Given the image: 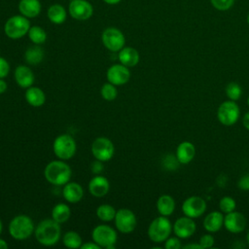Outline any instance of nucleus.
Wrapping results in <instances>:
<instances>
[{
    "label": "nucleus",
    "instance_id": "21",
    "mask_svg": "<svg viewBox=\"0 0 249 249\" xmlns=\"http://www.w3.org/2000/svg\"><path fill=\"white\" fill-rule=\"evenodd\" d=\"M42 5L39 0H20L18 3V11L20 15L27 18H33L41 13Z\"/></svg>",
    "mask_w": 249,
    "mask_h": 249
},
{
    "label": "nucleus",
    "instance_id": "4",
    "mask_svg": "<svg viewBox=\"0 0 249 249\" xmlns=\"http://www.w3.org/2000/svg\"><path fill=\"white\" fill-rule=\"evenodd\" d=\"M30 21L22 15H16L7 19L4 25V32L7 37L13 40L24 37L30 28Z\"/></svg>",
    "mask_w": 249,
    "mask_h": 249
},
{
    "label": "nucleus",
    "instance_id": "42",
    "mask_svg": "<svg viewBox=\"0 0 249 249\" xmlns=\"http://www.w3.org/2000/svg\"><path fill=\"white\" fill-rule=\"evenodd\" d=\"M7 88H8V85H7L6 81L4 79L0 78V94L4 93L7 90Z\"/></svg>",
    "mask_w": 249,
    "mask_h": 249
},
{
    "label": "nucleus",
    "instance_id": "32",
    "mask_svg": "<svg viewBox=\"0 0 249 249\" xmlns=\"http://www.w3.org/2000/svg\"><path fill=\"white\" fill-rule=\"evenodd\" d=\"M100 94L102 98L105 99L106 101H113L116 99L118 95V90L115 85L108 82L102 85L100 89Z\"/></svg>",
    "mask_w": 249,
    "mask_h": 249
},
{
    "label": "nucleus",
    "instance_id": "43",
    "mask_svg": "<svg viewBox=\"0 0 249 249\" xmlns=\"http://www.w3.org/2000/svg\"><path fill=\"white\" fill-rule=\"evenodd\" d=\"M242 124L245 126V128H247L249 130V112H247L242 119Z\"/></svg>",
    "mask_w": 249,
    "mask_h": 249
},
{
    "label": "nucleus",
    "instance_id": "49",
    "mask_svg": "<svg viewBox=\"0 0 249 249\" xmlns=\"http://www.w3.org/2000/svg\"><path fill=\"white\" fill-rule=\"evenodd\" d=\"M247 23L249 24V13H248V15H247Z\"/></svg>",
    "mask_w": 249,
    "mask_h": 249
},
{
    "label": "nucleus",
    "instance_id": "2",
    "mask_svg": "<svg viewBox=\"0 0 249 249\" xmlns=\"http://www.w3.org/2000/svg\"><path fill=\"white\" fill-rule=\"evenodd\" d=\"M46 180L53 186H64L72 177L71 167L62 160L50 161L44 170Z\"/></svg>",
    "mask_w": 249,
    "mask_h": 249
},
{
    "label": "nucleus",
    "instance_id": "34",
    "mask_svg": "<svg viewBox=\"0 0 249 249\" xmlns=\"http://www.w3.org/2000/svg\"><path fill=\"white\" fill-rule=\"evenodd\" d=\"M235 207H236L235 200L231 196H224L221 198V200L219 202L220 210L226 214L234 211Z\"/></svg>",
    "mask_w": 249,
    "mask_h": 249
},
{
    "label": "nucleus",
    "instance_id": "35",
    "mask_svg": "<svg viewBox=\"0 0 249 249\" xmlns=\"http://www.w3.org/2000/svg\"><path fill=\"white\" fill-rule=\"evenodd\" d=\"M212 6L219 11H227L234 3V0H210Z\"/></svg>",
    "mask_w": 249,
    "mask_h": 249
},
{
    "label": "nucleus",
    "instance_id": "16",
    "mask_svg": "<svg viewBox=\"0 0 249 249\" xmlns=\"http://www.w3.org/2000/svg\"><path fill=\"white\" fill-rule=\"evenodd\" d=\"M224 227L230 232H241L246 227V218L240 212H230L224 217Z\"/></svg>",
    "mask_w": 249,
    "mask_h": 249
},
{
    "label": "nucleus",
    "instance_id": "41",
    "mask_svg": "<svg viewBox=\"0 0 249 249\" xmlns=\"http://www.w3.org/2000/svg\"><path fill=\"white\" fill-rule=\"evenodd\" d=\"M81 249H100L99 245L93 240L90 242H85L81 245Z\"/></svg>",
    "mask_w": 249,
    "mask_h": 249
},
{
    "label": "nucleus",
    "instance_id": "29",
    "mask_svg": "<svg viewBox=\"0 0 249 249\" xmlns=\"http://www.w3.org/2000/svg\"><path fill=\"white\" fill-rule=\"evenodd\" d=\"M62 243L67 248L77 249V248H81V245L83 244V240L81 235L77 231H69L64 233L62 237Z\"/></svg>",
    "mask_w": 249,
    "mask_h": 249
},
{
    "label": "nucleus",
    "instance_id": "12",
    "mask_svg": "<svg viewBox=\"0 0 249 249\" xmlns=\"http://www.w3.org/2000/svg\"><path fill=\"white\" fill-rule=\"evenodd\" d=\"M68 12L76 20H87L93 14V7L87 0H73L70 1Z\"/></svg>",
    "mask_w": 249,
    "mask_h": 249
},
{
    "label": "nucleus",
    "instance_id": "24",
    "mask_svg": "<svg viewBox=\"0 0 249 249\" xmlns=\"http://www.w3.org/2000/svg\"><path fill=\"white\" fill-rule=\"evenodd\" d=\"M224 226V216L221 212L212 211L203 220V227L209 232H216Z\"/></svg>",
    "mask_w": 249,
    "mask_h": 249
},
{
    "label": "nucleus",
    "instance_id": "31",
    "mask_svg": "<svg viewBox=\"0 0 249 249\" xmlns=\"http://www.w3.org/2000/svg\"><path fill=\"white\" fill-rule=\"evenodd\" d=\"M117 210L110 204H101L96 208V216L103 222H111L115 219Z\"/></svg>",
    "mask_w": 249,
    "mask_h": 249
},
{
    "label": "nucleus",
    "instance_id": "15",
    "mask_svg": "<svg viewBox=\"0 0 249 249\" xmlns=\"http://www.w3.org/2000/svg\"><path fill=\"white\" fill-rule=\"evenodd\" d=\"M172 229L175 235L179 238H189L195 233L196 225L193 218L185 215L184 217H180L175 221Z\"/></svg>",
    "mask_w": 249,
    "mask_h": 249
},
{
    "label": "nucleus",
    "instance_id": "39",
    "mask_svg": "<svg viewBox=\"0 0 249 249\" xmlns=\"http://www.w3.org/2000/svg\"><path fill=\"white\" fill-rule=\"evenodd\" d=\"M237 186L240 190L243 191H249V174H245L243 175L237 183Z\"/></svg>",
    "mask_w": 249,
    "mask_h": 249
},
{
    "label": "nucleus",
    "instance_id": "6",
    "mask_svg": "<svg viewBox=\"0 0 249 249\" xmlns=\"http://www.w3.org/2000/svg\"><path fill=\"white\" fill-rule=\"evenodd\" d=\"M53 150L57 159L62 160H70L74 157L77 150L76 141L70 134H60L53 140Z\"/></svg>",
    "mask_w": 249,
    "mask_h": 249
},
{
    "label": "nucleus",
    "instance_id": "19",
    "mask_svg": "<svg viewBox=\"0 0 249 249\" xmlns=\"http://www.w3.org/2000/svg\"><path fill=\"white\" fill-rule=\"evenodd\" d=\"M62 196L67 202L77 203L84 196V190L79 183L68 182L63 186Z\"/></svg>",
    "mask_w": 249,
    "mask_h": 249
},
{
    "label": "nucleus",
    "instance_id": "23",
    "mask_svg": "<svg viewBox=\"0 0 249 249\" xmlns=\"http://www.w3.org/2000/svg\"><path fill=\"white\" fill-rule=\"evenodd\" d=\"M24 98L26 102L33 107H41L42 105H44L46 101V95L43 89L33 86L26 89Z\"/></svg>",
    "mask_w": 249,
    "mask_h": 249
},
{
    "label": "nucleus",
    "instance_id": "17",
    "mask_svg": "<svg viewBox=\"0 0 249 249\" xmlns=\"http://www.w3.org/2000/svg\"><path fill=\"white\" fill-rule=\"evenodd\" d=\"M110 189L108 179L102 175L96 174L89 182V191L91 196L95 197H103L106 196Z\"/></svg>",
    "mask_w": 249,
    "mask_h": 249
},
{
    "label": "nucleus",
    "instance_id": "40",
    "mask_svg": "<svg viewBox=\"0 0 249 249\" xmlns=\"http://www.w3.org/2000/svg\"><path fill=\"white\" fill-rule=\"evenodd\" d=\"M90 169L94 174H100L103 169H104V165H103V161H100L98 160H95L91 165H90Z\"/></svg>",
    "mask_w": 249,
    "mask_h": 249
},
{
    "label": "nucleus",
    "instance_id": "44",
    "mask_svg": "<svg viewBox=\"0 0 249 249\" xmlns=\"http://www.w3.org/2000/svg\"><path fill=\"white\" fill-rule=\"evenodd\" d=\"M183 248H184V249H202L199 243H197V244H195V243L187 244V245L183 246Z\"/></svg>",
    "mask_w": 249,
    "mask_h": 249
},
{
    "label": "nucleus",
    "instance_id": "10",
    "mask_svg": "<svg viewBox=\"0 0 249 249\" xmlns=\"http://www.w3.org/2000/svg\"><path fill=\"white\" fill-rule=\"evenodd\" d=\"M114 144L107 137H97L91 144V153L94 159L100 161L105 162L110 160L114 156Z\"/></svg>",
    "mask_w": 249,
    "mask_h": 249
},
{
    "label": "nucleus",
    "instance_id": "8",
    "mask_svg": "<svg viewBox=\"0 0 249 249\" xmlns=\"http://www.w3.org/2000/svg\"><path fill=\"white\" fill-rule=\"evenodd\" d=\"M103 46L113 53H119L125 44L124 33L117 27H107L101 34Z\"/></svg>",
    "mask_w": 249,
    "mask_h": 249
},
{
    "label": "nucleus",
    "instance_id": "7",
    "mask_svg": "<svg viewBox=\"0 0 249 249\" xmlns=\"http://www.w3.org/2000/svg\"><path fill=\"white\" fill-rule=\"evenodd\" d=\"M92 240L100 248L114 249L116 247L118 235L116 231L108 225H98L91 231Z\"/></svg>",
    "mask_w": 249,
    "mask_h": 249
},
{
    "label": "nucleus",
    "instance_id": "51",
    "mask_svg": "<svg viewBox=\"0 0 249 249\" xmlns=\"http://www.w3.org/2000/svg\"><path fill=\"white\" fill-rule=\"evenodd\" d=\"M69 1H73V0H69Z\"/></svg>",
    "mask_w": 249,
    "mask_h": 249
},
{
    "label": "nucleus",
    "instance_id": "47",
    "mask_svg": "<svg viewBox=\"0 0 249 249\" xmlns=\"http://www.w3.org/2000/svg\"><path fill=\"white\" fill-rule=\"evenodd\" d=\"M2 230H3V225H2V221L0 220V234L2 232Z\"/></svg>",
    "mask_w": 249,
    "mask_h": 249
},
{
    "label": "nucleus",
    "instance_id": "18",
    "mask_svg": "<svg viewBox=\"0 0 249 249\" xmlns=\"http://www.w3.org/2000/svg\"><path fill=\"white\" fill-rule=\"evenodd\" d=\"M14 77L18 86L25 89L33 86L35 81L33 71L26 65H18L15 69Z\"/></svg>",
    "mask_w": 249,
    "mask_h": 249
},
{
    "label": "nucleus",
    "instance_id": "50",
    "mask_svg": "<svg viewBox=\"0 0 249 249\" xmlns=\"http://www.w3.org/2000/svg\"><path fill=\"white\" fill-rule=\"evenodd\" d=\"M247 103H248V105H249V97H248V100H247Z\"/></svg>",
    "mask_w": 249,
    "mask_h": 249
},
{
    "label": "nucleus",
    "instance_id": "20",
    "mask_svg": "<svg viewBox=\"0 0 249 249\" xmlns=\"http://www.w3.org/2000/svg\"><path fill=\"white\" fill-rule=\"evenodd\" d=\"M175 156L181 164H188L196 156V148L192 142L183 141L177 146Z\"/></svg>",
    "mask_w": 249,
    "mask_h": 249
},
{
    "label": "nucleus",
    "instance_id": "37",
    "mask_svg": "<svg viewBox=\"0 0 249 249\" xmlns=\"http://www.w3.org/2000/svg\"><path fill=\"white\" fill-rule=\"evenodd\" d=\"M214 242H215L214 237H213L211 234H204V235H202V236L199 238V241H198V243L200 244V246H201L202 249L213 247Z\"/></svg>",
    "mask_w": 249,
    "mask_h": 249
},
{
    "label": "nucleus",
    "instance_id": "26",
    "mask_svg": "<svg viewBox=\"0 0 249 249\" xmlns=\"http://www.w3.org/2000/svg\"><path fill=\"white\" fill-rule=\"evenodd\" d=\"M48 18L54 24H61L66 20L67 13L65 8L60 4H53L47 11Z\"/></svg>",
    "mask_w": 249,
    "mask_h": 249
},
{
    "label": "nucleus",
    "instance_id": "3",
    "mask_svg": "<svg viewBox=\"0 0 249 249\" xmlns=\"http://www.w3.org/2000/svg\"><path fill=\"white\" fill-rule=\"evenodd\" d=\"M9 233L17 240H24L34 233L35 226L32 219L24 214L15 216L9 223Z\"/></svg>",
    "mask_w": 249,
    "mask_h": 249
},
{
    "label": "nucleus",
    "instance_id": "30",
    "mask_svg": "<svg viewBox=\"0 0 249 249\" xmlns=\"http://www.w3.org/2000/svg\"><path fill=\"white\" fill-rule=\"evenodd\" d=\"M27 35H28V38L30 39V41L34 45H42L47 40L46 31L39 25L30 26Z\"/></svg>",
    "mask_w": 249,
    "mask_h": 249
},
{
    "label": "nucleus",
    "instance_id": "13",
    "mask_svg": "<svg viewBox=\"0 0 249 249\" xmlns=\"http://www.w3.org/2000/svg\"><path fill=\"white\" fill-rule=\"evenodd\" d=\"M206 210L205 200L197 196H193L184 200L182 204L183 213L190 218H198Z\"/></svg>",
    "mask_w": 249,
    "mask_h": 249
},
{
    "label": "nucleus",
    "instance_id": "48",
    "mask_svg": "<svg viewBox=\"0 0 249 249\" xmlns=\"http://www.w3.org/2000/svg\"><path fill=\"white\" fill-rule=\"evenodd\" d=\"M246 240H247V243L249 244V231L247 232V235H246Z\"/></svg>",
    "mask_w": 249,
    "mask_h": 249
},
{
    "label": "nucleus",
    "instance_id": "25",
    "mask_svg": "<svg viewBox=\"0 0 249 249\" xmlns=\"http://www.w3.org/2000/svg\"><path fill=\"white\" fill-rule=\"evenodd\" d=\"M157 209L161 216H169L174 212L175 200L169 195H161L157 200Z\"/></svg>",
    "mask_w": 249,
    "mask_h": 249
},
{
    "label": "nucleus",
    "instance_id": "5",
    "mask_svg": "<svg viewBox=\"0 0 249 249\" xmlns=\"http://www.w3.org/2000/svg\"><path fill=\"white\" fill-rule=\"evenodd\" d=\"M172 231V225L166 216H160L155 218L148 228V236L155 243H161L165 241Z\"/></svg>",
    "mask_w": 249,
    "mask_h": 249
},
{
    "label": "nucleus",
    "instance_id": "9",
    "mask_svg": "<svg viewBox=\"0 0 249 249\" xmlns=\"http://www.w3.org/2000/svg\"><path fill=\"white\" fill-rule=\"evenodd\" d=\"M239 107L233 100L224 101L217 111L218 121L226 126L233 125L239 119Z\"/></svg>",
    "mask_w": 249,
    "mask_h": 249
},
{
    "label": "nucleus",
    "instance_id": "45",
    "mask_svg": "<svg viewBox=\"0 0 249 249\" xmlns=\"http://www.w3.org/2000/svg\"><path fill=\"white\" fill-rule=\"evenodd\" d=\"M9 245L7 243V241L3 238H0V249H8Z\"/></svg>",
    "mask_w": 249,
    "mask_h": 249
},
{
    "label": "nucleus",
    "instance_id": "27",
    "mask_svg": "<svg viewBox=\"0 0 249 249\" xmlns=\"http://www.w3.org/2000/svg\"><path fill=\"white\" fill-rule=\"evenodd\" d=\"M44 58V50L40 45L29 47L24 53V59L30 65H38Z\"/></svg>",
    "mask_w": 249,
    "mask_h": 249
},
{
    "label": "nucleus",
    "instance_id": "33",
    "mask_svg": "<svg viewBox=\"0 0 249 249\" xmlns=\"http://www.w3.org/2000/svg\"><path fill=\"white\" fill-rule=\"evenodd\" d=\"M242 93V89L240 88V86L235 83V82H231L230 84L227 85L226 87V94L229 97L230 100H237L240 98Z\"/></svg>",
    "mask_w": 249,
    "mask_h": 249
},
{
    "label": "nucleus",
    "instance_id": "22",
    "mask_svg": "<svg viewBox=\"0 0 249 249\" xmlns=\"http://www.w3.org/2000/svg\"><path fill=\"white\" fill-rule=\"evenodd\" d=\"M118 58L120 63L125 65L126 67H133L139 62V53L136 49L132 47H124L119 51Z\"/></svg>",
    "mask_w": 249,
    "mask_h": 249
},
{
    "label": "nucleus",
    "instance_id": "14",
    "mask_svg": "<svg viewBox=\"0 0 249 249\" xmlns=\"http://www.w3.org/2000/svg\"><path fill=\"white\" fill-rule=\"evenodd\" d=\"M106 78L109 83L115 85L116 87L123 86L129 81L130 71L125 65L122 63H116L108 68L106 72Z\"/></svg>",
    "mask_w": 249,
    "mask_h": 249
},
{
    "label": "nucleus",
    "instance_id": "36",
    "mask_svg": "<svg viewBox=\"0 0 249 249\" xmlns=\"http://www.w3.org/2000/svg\"><path fill=\"white\" fill-rule=\"evenodd\" d=\"M180 239L181 238H179L178 236H176V237H168L165 240L164 248L165 249H180L182 247Z\"/></svg>",
    "mask_w": 249,
    "mask_h": 249
},
{
    "label": "nucleus",
    "instance_id": "11",
    "mask_svg": "<svg viewBox=\"0 0 249 249\" xmlns=\"http://www.w3.org/2000/svg\"><path fill=\"white\" fill-rule=\"evenodd\" d=\"M114 222L117 230L122 233L132 232L137 225L135 214L128 208H121L117 210Z\"/></svg>",
    "mask_w": 249,
    "mask_h": 249
},
{
    "label": "nucleus",
    "instance_id": "28",
    "mask_svg": "<svg viewBox=\"0 0 249 249\" xmlns=\"http://www.w3.org/2000/svg\"><path fill=\"white\" fill-rule=\"evenodd\" d=\"M71 215L70 207L66 203H57L52 210V218L58 224L65 223L68 221Z\"/></svg>",
    "mask_w": 249,
    "mask_h": 249
},
{
    "label": "nucleus",
    "instance_id": "46",
    "mask_svg": "<svg viewBox=\"0 0 249 249\" xmlns=\"http://www.w3.org/2000/svg\"><path fill=\"white\" fill-rule=\"evenodd\" d=\"M103 2H105L106 4H109V5H116L118 3H120L122 0H102Z\"/></svg>",
    "mask_w": 249,
    "mask_h": 249
},
{
    "label": "nucleus",
    "instance_id": "38",
    "mask_svg": "<svg viewBox=\"0 0 249 249\" xmlns=\"http://www.w3.org/2000/svg\"><path fill=\"white\" fill-rule=\"evenodd\" d=\"M10 72V64L8 60L2 56H0V78L4 79L8 76Z\"/></svg>",
    "mask_w": 249,
    "mask_h": 249
},
{
    "label": "nucleus",
    "instance_id": "1",
    "mask_svg": "<svg viewBox=\"0 0 249 249\" xmlns=\"http://www.w3.org/2000/svg\"><path fill=\"white\" fill-rule=\"evenodd\" d=\"M60 224L52 219H44L36 226L34 235L36 240L44 246H53L57 243L61 235Z\"/></svg>",
    "mask_w": 249,
    "mask_h": 249
}]
</instances>
